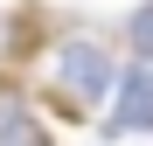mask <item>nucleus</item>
Segmentation results:
<instances>
[{"instance_id":"nucleus-1","label":"nucleus","mask_w":153,"mask_h":146,"mask_svg":"<svg viewBox=\"0 0 153 146\" xmlns=\"http://www.w3.org/2000/svg\"><path fill=\"white\" fill-rule=\"evenodd\" d=\"M56 77H63V90H70V97L97 104V97L111 90V77H118V63H111L91 35H76V42H63V49H56Z\"/></svg>"},{"instance_id":"nucleus-2","label":"nucleus","mask_w":153,"mask_h":146,"mask_svg":"<svg viewBox=\"0 0 153 146\" xmlns=\"http://www.w3.org/2000/svg\"><path fill=\"white\" fill-rule=\"evenodd\" d=\"M118 84V111H111V132H153V56H132V70Z\"/></svg>"},{"instance_id":"nucleus-3","label":"nucleus","mask_w":153,"mask_h":146,"mask_svg":"<svg viewBox=\"0 0 153 146\" xmlns=\"http://www.w3.org/2000/svg\"><path fill=\"white\" fill-rule=\"evenodd\" d=\"M132 56H153V0L132 14Z\"/></svg>"},{"instance_id":"nucleus-4","label":"nucleus","mask_w":153,"mask_h":146,"mask_svg":"<svg viewBox=\"0 0 153 146\" xmlns=\"http://www.w3.org/2000/svg\"><path fill=\"white\" fill-rule=\"evenodd\" d=\"M0 146H42V132L21 118V125H7V132H0Z\"/></svg>"},{"instance_id":"nucleus-5","label":"nucleus","mask_w":153,"mask_h":146,"mask_svg":"<svg viewBox=\"0 0 153 146\" xmlns=\"http://www.w3.org/2000/svg\"><path fill=\"white\" fill-rule=\"evenodd\" d=\"M21 118H28V104H21V97H0V132H7V125H21Z\"/></svg>"}]
</instances>
